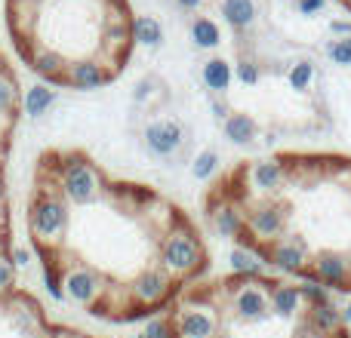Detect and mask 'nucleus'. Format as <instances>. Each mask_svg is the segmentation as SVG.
<instances>
[{
    "instance_id": "a878e982",
    "label": "nucleus",
    "mask_w": 351,
    "mask_h": 338,
    "mask_svg": "<svg viewBox=\"0 0 351 338\" xmlns=\"http://www.w3.org/2000/svg\"><path fill=\"white\" fill-rule=\"evenodd\" d=\"M327 55L333 62H339V65H351V53H348V47L342 40H333V43H327Z\"/></svg>"
},
{
    "instance_id": "aec40b11",
    "label": "nucleus",
    "mask_w": 351,
    "mask_h": 338,
    "mask_svg": "<svg viewBox=\"0 0 351 338\" xmlns=\"http://www.w3.org/2000/svg\"><path fill=\"white\" fill-rule=\"evenodd\" d=\"M216 228L222 231L225 237H237V234H241L243 222H241V216H237L234 206H219V209H216Z\"/></svg>"
},
{
    "instance_id": "c756f323",
    "label": "nucleus",
    "mask_w": 351,
    "mask_h": 338,
    "mask_svg": "<svg viewBox=\"0 0 351 338\" xmlns=\"http://www.w3.org/2000/svg\"><path fill=\"white\" fill-rule=\"evenodd\" d=\"M139 338H170V335H167V326H164V323H152V326H148Z\"/></svg>"
},
{
    "instance_id": "7ed1b4c3",
    "label": "nucleus",
    "mask_w": 351,
    "mask_h": 338,
    "mask_svg": "<svg viewBox=\"0 0 351 338\" xmlns=\"http://www.w3.org/2000/svg\"><path fill=\"white\" fill-rule=\"evenodd\" d=\"M145 145L152 154L167 157V154H173L182 145V127L176 120H154L145 129Z\"/></svg>"
},
{
    "instance_id": "f3484780",
    "label": "nucleus",
    "mask_w": 351,
    "mask_h": 338,
    "mask_svg": "<svg viewBox=\"0 0 351 338\" xmlns=\"http://www.w3.org/2000/svg\"><path fill=\"white\" fill-rule=\"evenodd\" d=\"M253 181H256V187H259V191H274V187H280V181H284V169H280L278 164H271V160L256 164Z\"/></svg>"
},
{
    "instance_id": "9d476101",
    "label": "nucleus",
    "mask_w": 351,
    "mask_h": 338,
    "mask_svg": "<svg viewBox=\"0 0 351 338\" xmlns=\"http://www.w3.org/2000/svg\"><path fill=\"white\" fill-rule=\"evenodd\" d=\"M179 338H216V320L200 311H188L179 317Z\"/></svg>"
},
{
    "instance_id": "423d86ee",
    "label": "nucleus",
    "mask_w": 351,
    "mask_h": 338,
    "mask_svg": "<svg viewBox=\"0 0 351 338\" xmlns=\"http://www.w3.org/2000/svg\"><path fill=\"white\" fill-rule=\"evenodd\" d=\"M271 261L280 268L284 274H299L305 265H308V252H305V243L299 237L293 240H284L271 249Z\"/></svg>"
},
{
    "instance_id": "1a4fd4ad",
    "label": "nucleus",
    "mask_w": 351,
    "mask_h": 338,
    "mask_svg": "<svg viewBox=\"0 0 351 338\" xmlns=\"http://www.w3.org/2000/svg\"><path fill=\"white\" fill-rule=\"evenodd\" d=\"M167 289H170V280H167L164 271H145L139 280H136V296H139V302H145V304L160 302V298L167 296Z\"/></svg>"
},
{
    "instance_id": "5701e85b",
    "label": "nucleus",
    "mask_w": 351,
    "mask_h": 338,
    "mask_svg": "<svg viewBox=\"0 0 351 338\" xmlns=\"http://www.w3.org/2000/svg\"><path fill=\"white\" fill-rule=\"evenodd\" d=\"M53 102V92L43 90V86H37V90L28 92V99H25V108H28V114H40L47 105Z\"/></svg>"
},
{
    "instance_id": "6e6552de",
    "label": "nucleus",
    "mask_w": 351,
    "mask_h": 338,
    "mask_svg": "<svg viewBox=\"0 0 351 338\" xmlns=\"http://www.w3.org/2000/svg\"><path fill=\"white\" fill-rule=\"evenodd\" d=\"M234 311L243 320H262L268 314V296L262 289H256V286H243L234 298Z\"/></svg>"
},
{
    "instance_id": "393cba45",
    "label": "nucleus",
    "mask_w": 351,
    "mask_h": 338,
    "mask_svg": "<svg viewBox=\"0 0 351 338\" xmlns=\"http://www.w3.org/2000/svg\"><path fill=\"white\" fill-rule=\"evenodd\" d=\"M237 77H241V83L256 86L259 83V65H256L253 59H241V65H237Z\"/></svg>"
},
{
    "instance_id": "6ab92c4d",
    "label": "nucleus",
    "mask_w": 351,
    "mask_h": 338,
    "mask_svg": "<svg viewBox=\"0 0 351 338\" xmlns=\"http://www.w3.org/2000/svg\"><path fill=\"white\" fill-rule=\"evenodd\" d=\"M231 271L243 274V277H253V274L262 271V261H259V255H253L250 249H234V252H231Z\"/></svg>"
},
{
    "instance_id": "c85d7f7f",
    "label": "nucleus",
    "mask_w": 351,
    "mask_h": 338,
    "mask_svg": "<svg viewBox=\"0 0 351 338\" xmlns=\"http://www.w3.org/2000/svg\"><path fill=\"white\" fill-rule=\"evenodd\" d=\"M324 3H327V0H299V12H305V16H311V12L324 10Z\"/></svg>"
},
{
    "instance_id": "412c9836",
    "label": "nucleus",
    "mask_w": 351,
    "mask_h": 338,
    "mask_svg": "<svg viewBox=\"0 0 351 338\" xmlns=\"http://www.w3.org/2000/svg\"><path fill=\"white\" fill-rule=\"evenodd\" d=\"M311 80H315V65H311L308 59L296 62V65L290 68V86H293V90L305 92L311 86Z\"/></svg>"
},
{
    "instance_id": "dca6fc26",
    "label": "nucleus",
    "mask_w": 351,
    "mask_h": 338,
    "mask_svg": "<svg viewBox=\"0 0 351 338\" xmlns=\"http://www.w3.org/2000/svg\"><path fill=\"white\" fill-rule=\"evenodd\" d=\"M222 12H225V18H228L234 28H247V25L256 18L253 0H225V3H222Z\"/></svg>"
},
{
    "instance_id": "2f4dec72",
    "label": "nucleus",
    "mask_w": 351,
    "mask_h": 338,
    "mask_svg": "<svg viewBox=\"0 0 351 338\" xmlns=\"http://www.w3.org/2000/svg\"><path fill=\"white\" fill-rule=\"evenodd\" d=\"M176 3H179L182 10H200V3H204V0H176Z\"/></svg>"
},
{
    "instance_id": "72a5a7b5",
    "label": "nucleus",
    "mask_w": 351,
    "mask_h": 338,
    "mask_svg": "<svg viewBox=\"0 0 351 338\" xmlns=\"http://www.w3.org/2000/svg\"><path fill=\"white\" fill-rule=\"evenodd\" d=\"M339 314H342V323H351V302L346 304V311H339Z\"/></svg>"
},
{
    "instance_id": "f257e3e1",
    "label": "nucleus",
    "mask_w": 351,
    "mask_h": 338,
    "mask_svg": "<svg viewBox=\"0 0 351 338\" xmlns=\"http://www.w3.org/2000/svg\"><path fill=\"white\" fill-rule=\"evenodd\" d=\"M19 83L0 55V289L12 283V243H10V206H6V160L12 148V129L19 120Z\"/></svg>"
},
{
    "instance_id": "4be33fe9",
    "label": "nucleus",
    "mask_w": 351,
    "mask_h": 338,
    "mask_svg": "<svg viewBox=\"0 0 351 338\" xmlns=\"http://www.w3.org/2000/svg\"><path fill=\"white\" fill-rule=\"evenodd\" d=\"M216 166H219V154L216 151H200L197 154V160H194V166H191V172H194V179H210L213 172H216Z\"/></svg>"
},
{
    "instance_id": "f8f14e48",
    "label": "nucleus",
    "mask_w": 351,
    "mask_h": 338,
    "mask_svg": "<svg viewBox=\"0 0 351 338\" xmlns=\"http://www.w3.org/2000/svg\"><path fill=\"white\" fill-rule=\"evenodd\" d=\"M225 135H228V142H234V145H250V142L256 139V120L250 114H234V111H231V114L225 117Z\"/></svg>"
},
{
    "instance_id": "4468645a",
    "label": "nucleus",
    "mask_w": 351,
    "mask_h": 338,
    "mask_svg": "<svg viewBox=\"0 0 351 338\" xmlns=\"http://www.w3.org/2000/svg\"><path fill=\"white\" fill-rule=\"evenodd\" d=\"M302 304V296H299L296 286H274L271 292V311L278 317H293Z\"/></svg>"
},
{
    "instance_id": "2eb2a0df",
    "label": "nucleus",
    "mask_w": 351,
    "mask_h": 338,
    "mask_svg": "<svg viewBox=\"0 0 351 338\" xmlns=\"http://www.w3.org/2000/svg\"><path fill=\"white\" fill-rule=\"evenodd\" d=\"M204 83L210 86L213 92H225L231 86V68L225 59H210L204 65Z\"/></svg>"
},
{
    "instance_id": "f03ea898",
    "label": "nucleus",
    "mask_w": 351,
    "mask_h": 338,
    "mask_svg": "<svg viewBox=\"0 0 351 338\" xmlns=\"http://www.w3.org/2000/svg\"><path fill=\"white\" fill-rule=\"evenodd\" d=\"M164 268L170 274H191L204 261V249L191 234H173L164 246Z\"/></svg>"
},
{
    "instance_id": "20e7f679",
    "label": "nucleus",
    "mask_w": 351,
    "mask_h": 338,
    "mask_svg": "<svg viewBox=\"0 0 351 338\" xmlns=\"http://www.w3.org/2000/svg\"><path fill=\"white\" fill-rule=\"evenodd\" d=\"M108 80L105 68L99 65L96 59H84L68 65L65 77H62V86H71V90H99V86Z\"/></svg>"
},
{
    "instance_id": "0eeeda50",
    "label": "nucleus",
    "mask_w": 351,
    "mask_h": 338,
    "mask_svg": "<svg viewBox=\"0 0 351 338\" xmlns=\"http://www.w3.org/2000/svg\"><path fill=\"white\" fill-rule=\"evenodd\" d=\"M284 222H287V216L278 206H259V209L250 212V231H253L256 237H262V240L278 237L280 231H284Z\"/></svg>"
},
{
    "instance_id": "cd10ccee",
    "label": "nucleus",
    "mask_w": 351,
    "mask_h": 338,
    "mask_svg": "<svg viewBox=\"0 0 351 338\" xmlns=\"http://www.w3.org/2000/svg\"><path fill=\"white\" fill-rule=\"evenodd\" d=\"M154 86H158V80H154V77L139 80V86H136V102H145V99L154 92Z\"/></svg>"
},
{
    "instance_id": "9b49d317",
    "label": "nucleus",
    "mask_w": 351,
    "mask_h": 338,
    "mask_svg": "<svg viewBox=\"0 0 351 338\" xmlns=\"http://www.w3.org/2000/svg\"><path fill=\"white\" fill-rule=\"evenodd\" d=\"M130 37H136V43H142V47H160L164 28L154 16H139L136 22H130Z\"/></svg>"
},
{
    "instance_id": "bb28decb",
    "label": "nucleus",
    "mask_w": 351,
    "mask_h": 338,
    "mask_svg": "<svg viewBox=\"0 0 351 338\" xmlns=\"http://www.w3.org/2000/svg\"><path fill=\"white\" fill-rule=\"evenodd\" d=\"M105 37H108V40H111V47H117V43L130 40V25H127V22H114V25H108V31H105Z\"/></svg>"
},
{
    "instance_id": "7c9ffc66",
    "label": "nucleus",
    "mask_w": 351,
    "mask_h": 338,
    "mask_svg": "<svg viewBox=\"0 0 351 338\" xmlns=\"http://www.w3.org/2000/svg\"><path fill=\"white\" fill-rule=\"evenodd\" d=\"M210 108L216 111V117H219V120H225V117H228V108H225V105L219 102V99H213V105H210Z\"/></svg>"
},
{
    "instance_id": "39448f33",
    "label": "nucleus",
    "mask_w": 351,
    "mask_h": 338,
    "mask_svg": "<svg viewBox=\"0 0 351 338\" xmlns=\"http://www.w3.org/2000/svg\"><path fill=\"white\" fill-rule=\"evenodd\" d=\"M315 280L324 286H346L348 283V261L339 252H321L315 259Z\"/></svg>"
},
{
    "instance_id": "f704fd0d",
    "label": "nucleus",
    "mask_w": 351,
    "mask_h": 338,
    "mask_svg": "<svg viewBox=\"0 0 351 338\" xmlns=\"http://www.w3.org/2000/svg\"><path fill=\"white\" fill-rule=\"evenodd\" d=\"M346 3H351V0H346Z\"/></svg>"
},
{
    "instance_id": "ddd939ff",
    "label": "nucleus",
    "mask_w": 351,
    "mask_h": 338,
    "mask_svg": "<svg viewBox=\"0 0 351 338\" xmlns=\"http://www.w3.org/2000/svg\"><path fill=\"white\" fill-rule=\"evenodd\" d=\"M308 320H311V329H315V333L333 335L336 329H339V323H342V314L330 302H324V304H311Z\"/></svg>"
},
{
    "instance_id": "b1692460",
    "label": "nucleus",
    "mask_w": 351,
    "mask_h": 338,
    "mask_svg": "<svg viewBox=\"0 0 351 338\" xmlns=\"http://www.w3.org/2000/svg\"><path fill=\"white\" fill-rule=\"evenodd\" d=\"M299 296L302 298H308L311 304H324V302H330V296H327V289H324V283H317L315 277H308V283L299 289Z\"/></svg>"
},
{
    "instance_id": "a211bd4d",
    "label": "nucleus",
    "mask_w": 351,
    "mask_h": 338,
    "mask_svg": "<svg viewBox=\"0 0 351 338\" xmlns=\"http://www.w3.org/2000/svg\"><path fill=\"white\" fill-rule=\"evenodd\" d=\"M191 40L197 43L200 49H213V47H219V25L216 22H210V18H194V25H191Z\"/></svg>"
},
{
    "instance_id": "473e14b6",
    "label": "nucleus",
    "mask_w": 351,
    "mask_h": 338,
    "mask_svg": "<svg viewBox=\"0 0 351 338\" xmlns=\"http://www.w3.org/2000/svg\"><path fill=\"white\" fill-rule=\"evenodd\" d=\"M333 31L336 34H348L351 37V25L348 22H333Z\"/></svg>"
}]
</instances>
